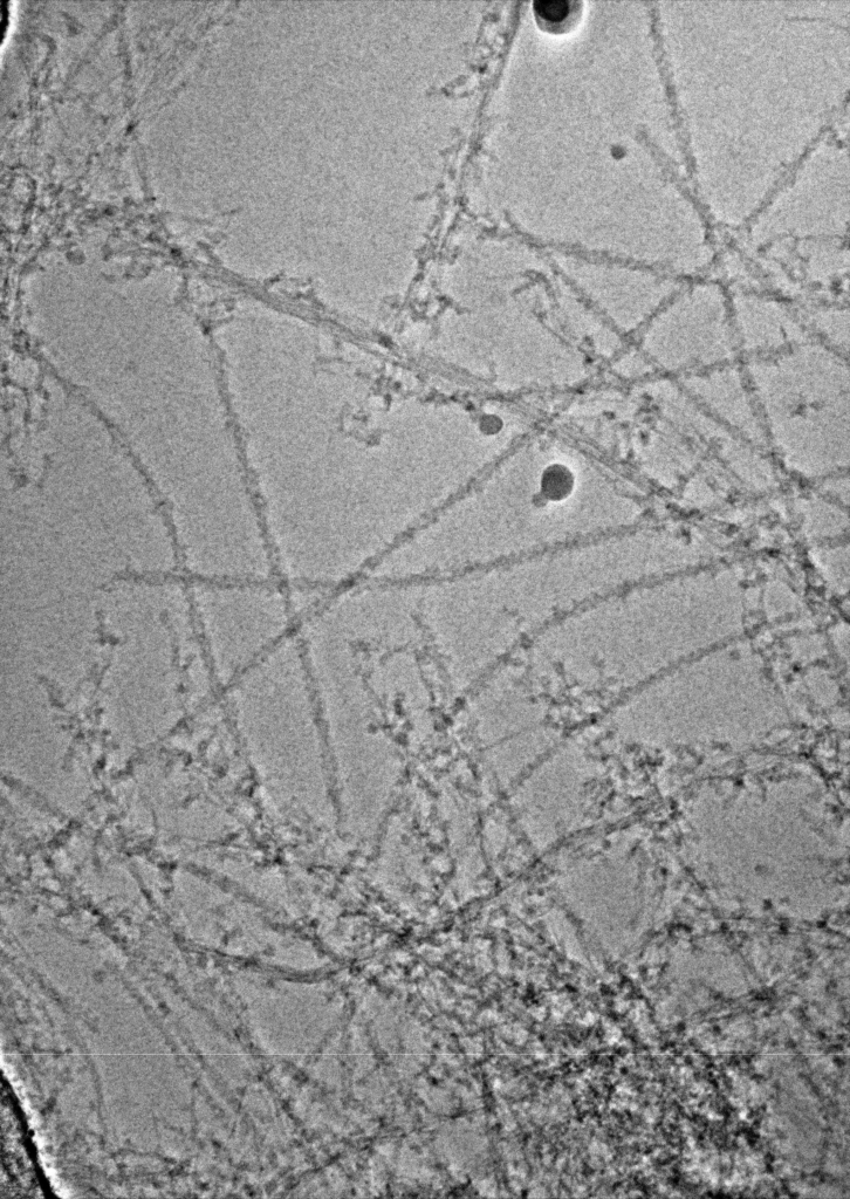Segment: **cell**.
<instances>
[{
	"instance_id": "obj_3",
	"label": "cell",
	"mask_w": 850,
	"mask_h": 1199,
	"mask_svg": "<svg viewBox=\"0 0 850 1199\" xmlns=\"http://www.w3.org/2000/svg\"><path fill=\"white\" fill-rule=\"evenodd\" d=\"M2 5H3V9H2V39L4 40L6 30H8L9 9H8V2H2Z\"/></svg>"
},
{
	"instance_id": "obj_2",
	"label": "cell",
	"mask_w": 850,
	"mask_h": 1199,
	"mask_svg": "<svg viewBox=\"0 0 850 1199\" xmlns=\"http://www.w3.org/2000/svg\"><path fill=\"white\" fill-rule=\"evenodd\" d=\"M580 4L575 2H537L533 5L534 17L541 30L564 33L572 29L580 18Z\"/></svg>"
},
{
	"instance_id": "obj_1",
	"label": "cell",
	"mask_w": 850,
	"mask_h": 1199,
	"mask_svg": "<svg viewBox=\"0 0 850 1199\" xmlns=\"http://www.w3.org/2000/svg\"><path fill=\"white\" fill-rule=\"evenodd\" d=\"M191 609L219 691L296 634L289 589L278 578L188 581Z\"/></svg>"
}]
</instances>
